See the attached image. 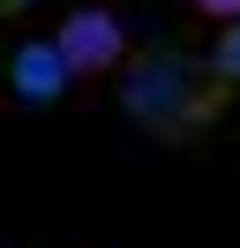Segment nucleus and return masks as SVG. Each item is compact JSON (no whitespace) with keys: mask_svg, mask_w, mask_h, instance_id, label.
<instances>
[{"mask_svg":"<svg viewBox=\"0 0 240 248\" xmlns=\"http://www.w3.org/2000/svg\"><path fill=\"white\" fill-rule=\"evenodd\" d=\"M188 8H195L203 23H233V16H240V0H188Z\"/></svg>","mask_w":240,"mask_h":248,"instance_id":"5","label":"nucleus"},{"mask_svg":"<svg viewBox=\"0 0 240 248\" xmlns=\"http://www.w3.org/2000/svg\"><path fill=\"white\" fill-rule=\"evenodd\" d=\"M68 68H60V53H53V38H30V46H15V61H8V91L23 98V106H60V91H68Z\"/></svg>","mask_w":240,"mask_h":248,"instance_id":"3","label":"nucleus"},{"mask_svg":"<svg viewBox=\"0 0 240 248\" xmlns=\"http://www.w3.org/2000/svg\"><path fill=\"white\" fill-rule=\"evenodd\" d=\"M53 53H60V68H68L75 83H98V76H120V61H128V31H120L113 8L90 0V8H68V16H60Z\"/></svg>","mask_w":240,"mask_h":248,"instance_id":"2","label":"nucleus"},{"mask_svg":"<svg viewBox=\"0 0 240 248\" xmlns=\"http://www.w3.org/2000/svg\"><path fill=\"white\" fill-rule=\"evenodd\" d=\"M225 106H233V91L210 76V61H195L180 46H128V61H120V113L150 143L195 151L225 121Z\"/></svg>","mask_w":240,"mask_h":248,"instance_id":"1","label":"nucleus"},{"mask_svg":"<svg viewBox=\"0 0 240 248\" xmlns=\"http://www.w3.org/2000/svg\"><path fill=\"white\" fill-rule=\"evenodd\" d=\"M210 76H218L225 91L240 98V16H233V23H218V46H210Z\"/></svg>","mask_w":240,"mask_h":248,"instance_id":"4","label":"nucleus"},{"mask_svg":"<svg viewBox=\"0 0 240 248\" xmlns=\"http://www.w3.org/2000/svg\"><path fill=\"white\" fill-rule=\"evenodd\" d=\"M30 8H38V0H0V23H23Z\"/></svg>","mask_w":240,"mask_h":248,"instance_id":"6","label":"nucleus"}]
</instances>
